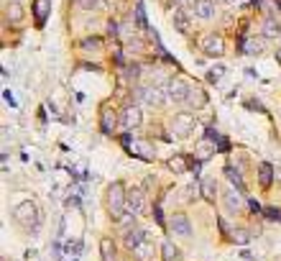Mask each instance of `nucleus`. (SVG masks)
<instances>
[{"instance_id": "obj_1", "label": "nucleus", "mask_w": 281, "mask_h": 261, "mask_svg": "<svg viewBox=\"0 0 281 261\" xmlns=\"http://www.w3.org/2000/svg\"><path fill=\"white\" fill-rule=\"evenodd\" d=\"M105 207H108V215L113 220H120L125 215V207H128V192H125V184L123 182H113L108 187V195H105Z\"/></svg>"}, {"instance_id": "obj_2", "label": "nucleus", "mask_w": 281, "mask_h": 261, "mask_svg": "<svg viewBox=\"0 0 281 261\" xmlns=\"http://www.w3.org/2000/svg\"><path fill=\"white\" fill-rule=\"evenodd\" d=\"M13 220L23 228V230H29L31 235H36V230H39V225H41V215H39V207H36V202H21L18 207H16V212H13Z\"/></svg>"}, {"instance_id": "obj_3", "label": "nucleus", "mask_w": 281, "mask_h": 261, "mask_svg": "<svg viewBox=\"0 0 281 261\" xmlns=\"http://www.w3.org/2000/svg\"><path fill=\"white\" fill-rule=\"evenodd\" d=\"M189 85L192 82H187L184 77H171L169 82H166V100H171V103H179V105H187V98H189Z\"/></svg>"}, {"instance_id": "obj_4", "label": "nucleus", "mask_w": 281, "mask_h": 261, "mask_svg": "<svg viewBox=\"0 0 281 261\" xmlns=\"http://www.w3.org/2000/svg\"><path fill=\"white\" fill-rule=\"evenodd\" d=\"M171 126H174V131H176V136L179 138H187L189 133H192V128L197 126V121H194V115L192 113H176L174 118H171Z\"/></svg>"}, {"instance_id": "obj_5", "label": "nucleus", "mask_w": 281, "mask_h": 261, "mask_svg": "<svg viewBox=\"0 0 281 261\" xmlns=\"http://www.w3.org/2000/svg\"><path fill=\"white\" fill-rule=\"evenodd\" d=\"M138 98H141V103H146V105H164V100H166V92L159 87V85H146V87H141L138 90Z\"/></svg>"}, {"instance_id": "obj_6", "label": "nucleus", "mask_w": 281, "mask_h": 261, "mask_svg": "<svg viewBox=\"0 0 281 261\" xmlns=\"http://www.w3.org/2000/svg\"><path fill=\"white\" fill-rule=\"evenodd\" d=\"M141 121H143V115H141V108H138V105H125V108H123V113H120V126H123L125 131L138 128Z\"/></svg>"}, {"instance_id": "obj_7", "label": "nucleus", "mask_w": 281, "mask_h": 261, "mask_svg": "<svg viewBox=\"0 0 281 261\" xmlns=\"http://www.w3.org/2000/svg\"><path fill=\"white\" fill-rule=\"evenodd\" d=\"M202 49H205L207 57H222L225 44H222V39H220L217 34H207V36L202 39Z\"/></svg>"}, {"instance_id": "obj_8", "label": "nucleus", "mask_w": 281, "mask_h": 261, "mask_svg": "<svg viewBox=\"0 0 281 261\" xmlns=\"http://www.w3.org/2000/svg\"><path fill=\"white\" fill-rule=\"evenodd\" d=\"M128 210H131L133 215H143V212H146V195H143V189L133 187V189L128 192Z\"/></svg>"}, {"instance_id": "obj_9", "label": "nucleus", "mask_w": 281, "mask_h": 261, "mask_svg": "<svg viewBox=\"0 0 281 261\" xmlns=\"http://www.w3.org/2000/svg\"><path fill=\"white\" fill-rule=\"evenodd\" d=\"M215 0H197V6L192 8V13L199 18V21H210V18H215Z\"/></svg>"}, {"instance_id": "obj_10", "label": "nucleus", "mask_w": 281, "mask_h": 261, "mask_svg": "<svg viewBox=\"0 0 281 261\" xmlns=\"http://www.w3.org/2000/svg\"><path fill=\"white\" fill-rule=\"evenodd\" d=\"M115 126H118V115H115V110H113V108H108V105H105V108H103V113H100V131L110 136V133L115 131Z\"/></svg>"}, {"instance_id": "obj_11", "label": "nucleus", "mask_w": 281, "mask_h": 261, "mask_svg": "<svg viewBox=\"0 0 281 261\" xmlns=\"http://www.w3.org/2000/svg\"><path fill=\"white\" fill-rule=\"evenodd\" d=\"M261 36H266V39H278V36H281V21L273 18V16H266L263 23H261Z\"/></svg>"}, {"instance_id": "obj_12", "label": "nucleus", "mask_w": 281, "mask_h": 261, "mask_svg": "<svg viewBox=\"0 0 281 261\" xmlns=\"http://www.w3.org/2000/svg\"><path fill=\"white\" fill-rule=\"evenodd\" d=\"M171 233H176V235H192V225H189V220H187L184 212L171 215Z\"/></svg>"}, {"instance_id": "obj_13", "label": "nucleus", "mask_w": 281, "mask_h": 261, "mask_svg": "<svg viewBox=\"0 0 281 261\" xmlns=\"http://www.w3.org/2000/svg\"><path fill=\"white\" fill-rule=\"evenodd\" d=\"M171 23H174V29H176L179 34H187V31H189V11L176 8V11L171 13Z\"/></svg>"}, {"instance_id": "obj_14", "label": "nucleus", "mask_w": 281, "mask_h": 261, "mask_svg": "<svg viewBox=\"0 0 281 261\" xmlns=\"http://www.w3.org/2000/svg\"><path fill=\"white\" fill-rule=\"evenodd\" d=\"M205 103H207L205 90H202L199 85H189V98H187V105H192V110H197V108H202Z\"/></svg>"}, {"instance_id": "obj_15", "label": "nucleus", "mask_w": 281, "mask_h": 261, "mask_svg": "<svg viewBox=\"0 0 281 261\" xmlns=\"http://www.w3.org/2000/svg\"><path fill=\"white\" fill-rule=\"evenodd\" d=\"M225 207L233 212V215H238L240 210H243V192H233V189H227L225 192Z\"/></svg>"}, {"instance_id": "obj_16", "label": "nucleus", "mask_w": 281, "mask_h": 261, "mask_svg": "<svg viewBox=\"0 0 281 261\" xmlns=\"http://www.w3.org/2000/svg\"><path fill=\"white\" fill-rule=\"evenodd\" d=\"M49 0H34V16H36V26L41 29L46 23V16H49Z\"/></svg>"}, {"instance_id": "obj_17", "label": "nucleus", "mask_w": 281, "mask_h": 261, "mask_svg": "<svg viewBox=\"0 0 281 261\" xmlns=\"http://www.w3.org/2000/svg\"><path fill=\"white\" fill-rule=\"evenodd\" d=\"M199 192H202V197H205V200H210V202H212V200H215V195H217V182H215L212 177L202 179V182H199Z\"/></svg>"}, {"instance_id": "obj_18", "label": "nucleus", "mask_w": 281, "mask_h": 261, "mask_svg": "<svg viewBox=\"0 0 281 261\" xmlns=\"http://www.w3.org/2000/svg\"><path fill=\"white\" fill-rule=\"evenodd\" d=\"M212 151H215V141H210L207 136H205L202 141H197V161H202V159L212 156Z\"/></svg>"}, {"instance_id": "obj_19", "label": "nucleus", "mask_w": 281, "mask_h": 261, "mask_svg": "<svg viewBox=\"0 0 281 261\" xmlns=\"http://www.w3.org/2000/svg\"><path fill=\"white\" fill-rule=\"evenodd\" d=\"M123 241H125V246L133 251V248H136L141 241H146V233H143V230H138V228H133V230H125Z\"/></svg>"}, {"instance_id": "obj_20", "label": "nucleus", "mask_w": 281, "mask_h": 261, "mask_svg": "<svg viewBox=\"0 0 281 261\" xmlns=\"http://www.w3.org/2000/svg\"><path fill=\"white\" fill-rule=\"evenodd\" d=\"M276 177V169L271 167V164H261V172H258V182H261V187L263 189H268V184H271V179Z\"/></svg>"}, {"instance_id": "obj_21", "label": "nucleus", "mask_w": 281, "mask_h": 261, "mask_svg": "<svg viewBox=\"0 0 281 261\" xmlns=\"http://www.w3.org/2000/svg\"><path fill=\"white\" fill-rule=\"evenodd\" d=\"M266 36H256V39H250L248 44H245V49L243 52H248V54H263V49H266Z\"/></svg>"}, {"instance_id": "obj_22", "label": "nucleus", "mask_w": 281, "mask_h": 261, "mask_svg": "<svg viewBox=\"0 0 281 261\" xmlns=\"http://www.w3.org/2000/svg\"><path fill=\"white\" fill-rule=\"evenodd\" d=\"M6 18H8L11 23H18V21L23 18V8H21V3H8V6H6Z\"/></svg>"}, {"instance_id": "obj_23", "label": "nucleus", "mask_w": 281, "mask_h": 261, "mask_svg": "<svg viewBox=\"0 0 281 261\" xmlns=\"http://www.w3.org/2000/svg\"><path fill=\"white\" fill-rule=\"evenodd\" d=\"M169 169H171V172H176V174H184V172H187V156L174 154V156L169 159Z\"/></svg>"}, {"instance_id": "obj_24", "label": "nucleus", "mask_w": 281, "mask_h": 261, "mask_svg": "<svg viewBox=\"0 0 281 261\" xmlns=\"http://www.w3.org/2000/svg\"><path fill=\"white\" fill-rule=\"evenodd\" d=\"M100 251H103V261H115V243L110 238L100 241Z\"/></svg>"}, {"instance_id": "obj_25", "label": "nucleus", "mask_w": 281, "mask_h": 261, "mask_svg": "<svg viewBox=\"0 0 281 261\" xmlns=\"http://www.w3.org/2000/svg\"><path fill=\"white\" fill-rule=\"evenodd\" d=\"M80 49H82V52H92V54H97V52L103 49V39L90 36V39H85V41L80 44Z\"/></svg>"}, {"instance_id": "obj_26", "label": "nucleus", "mask_w": 281, "mask_h": 261, "mask_svg": "<svg viewBox=\"0 0 281 261\" xmlns=\"http://www.w3.org/2000/svg\"><path fill=\"white\" fill-rule=\"evenodd\" d=\"M225 177L235 184V189L238 192H245V182L240 179V174H238V169H233V167H225Z\"/></svg>"}, {"instance_id": "obj_27", "label": "nucleus", "mask_w": 281, "mask_h": 261, "mask_svg": "<svg viewBox=\"0 0 281 261\" xmlns=\"http://www.w3.org/2000/svg\"><path fill=\"white\" fill-rule=\"evenodd\" d=\"M230 241L238 243V246H245V243L250 241V230H245V228H235V230H230Z\"/></svg>"}, {"instance_id": "obj_28", "label": "nucleus", "mask_w": 281, "mask_h": 261, "mask_svg": "<svg viewBox=\"0 0 281 261\" xmlns=\"http://www.w3.org/2000/svg\"><path fill=\"white\" fill-rule=\"evenodd\" d=\"M161 251H164V261H179V248L171 241H164Z\"/></svg>"}, {"instance_id": "obj_29", "label": "nucleus", "mask_w": 281, "mask_h": 261, "mask_svg": "<svg viewBox=\"0 0 281 261\" xmlns=\"http://www.w3.org/2000/svg\"><path fill=\"white\" fill-rule=\"evenodd\" d=\"M133 251H136V256H138L141 261H148V258H151V253H154V248H151V243H148V241H141Z\"/></svg>"}, {"instance_id": "obj_30", "label": "nucleus", "mask_w": 281, "mask_h": 261, "mask_svg": "<svg viewBox=\"0 0 281 261\" xmlns=\"http://www.w3.org/2000/svg\"><path fill=\"white\" fill-rule=\"evenodd\" d=\"M222 75H225V67H212V69L207 72V82H217Z\"/></svg>"}, {"instance_id": "obj_31", "label": "nucleus", "mask_w": 281, "mask_h": 261, "mask_svg": "<svg viewBox=\"0 0 281 261\" xmlns=\"http://www.w3.org/2000/svg\"><path fill=\"white\" fill-rule=\"evenodd\" d=\"M80 251H82V241H67V253L80 256Z\"/></svg>"}, {"instance_id": "obj_32", "label": "nucleus", "mask_w": 281, "mask_h": 261, "mask_svg": "<svg viewBox=\"0 0 281 261\" xmlns=\"http://www.w3.org/2000/svg\"><path fill=\"white\" fill-rule=\"evenodd\" d=\"M263 215H266L268 220H281V210H278V207H266Z\"/></svg>"}, {"instance_id": "obj_33", "label": "nucleus", "mask_w": 281, "mask_h": 261, "mask_svg": "<svg viewBox=\"0 0 281 261\" xmlns=\"http://www.w3.org/2000/svg\"><path fill=\"white\" fill-rule=\"evenodd\" d=\"M171 3H174L176 8H184V11H189V8H194V6H197V0H171Z\"/></svg>"}, {"instance_id": "obj_34", "label": "nucleus", "mask_w": 281, "mask_h": 261, "mask_svg": "<svg viewBox=\"0 0 281 261\" xmlns=\"http://www.w3.org/2000/svg\"><path fill=\"white\" fill-rule=\"evenodd\" d=\"M118 29H120V26H118L115 21H110V23H108V36H110V39H118V34H120Z\"/></svg>"}, {"instance_id": "obj_35", "label": "nucleus", "mask_w": 281, "mask_h": 261, "mask_svg": "<svg viewBox=\"0 0 281 261\" xmlns=\"http://www.w3.org/2000/svg\"><path fill=\"white\" fill-rule=\"evenodd\" d=\"M77 6H80L82 11H90V8L97 6V0H77Z\"/></svg>"}, {"instance_id": "obj_36", "label": "nucleus", "mask_w": 281, "mask_h": 261, "mask_svg": "<svg viewBox=\"0 0 281 261\" xmlns=\"http://www.w3.org/2000/svg\"><path fill=\"white\" fill-rule=\"evenodd\" d=\"M248 207H250L253 212H261V205H258L256 200H248Z\"/></svg>"}, {"instance_id": "obj_37", "label": "nucleus", "mask_w": 281, "mask_h": 261, "mask_svg": "<svg viewBox=\"0 0 281 261\" xmlns=\"http://www.w3.org/2000/svg\"><path fill=\"white\" fill-rule=\"evenodd\" d=\"M276 179H278V182H281V167H278V169H276Z\"/></svg>"}, {"instance_id": "obj_38", "label": "nucleus", "mask_w": 281, "mask_h": 261, "mask_svg": "<svg viewBox=\"0 0 281 261\" xmlns=\"http://www.w3.org/2000/svg\"><path fill=\"white\" fill-rule=\"evenodd\" d=\"M276 62H278V64H281V49H278V52H276Z\"/></svg>"}, {"instance_id": "obj_39", "label": "nucleus", "mask_w": 281, "mask_h": 261, "mask_svg": "<svg viewBox=\"0 0 281 261\" xmlns=\"http://www.w3.org/2000/svg\"><path fill=\"white\" fill-rule=\"evenodd\" d=\"M215 3H233V0H215Z\"/></svg>"}]
</instances>
